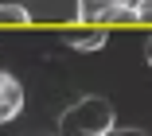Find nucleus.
<instances>
[{
  "instance_id": "obj_1",
  "label": "nucleus",
  "mask_w": 152,
  "mask_h": 136,
  "mask_svg": "<svg viewBox=\"0 0 152 136\" xmlns=\"http://www.w3.org/2000/svg\"><path fill=\"white\" fill-rule=\"evenodd\" d=\"M117 113L105 97H78L70 109L58 113V136H105L113 128Z\"/></svg>"
},
{
  "instance_id": "obj_2",
  "label": "nucleus",
  "mask_w": 152,
  "mask_h": 136,
  "mask_svg": "<svg viewBox=\"0 0 152 136\" xmlns=\"http://www.w3.org/2000/svg\"><path fill=\"white\" fill-rule=\"evenodd\" d=\"M20 109H23V86H20L8 70H0V124L16 121Z\"/></svg>"
},
{
  "instance_id": "obj_3",
  "label": "nucleus",
  "mask_w": 152,
  "mask_h": 136,
  "mask_svg": "<svg viewBox=\"0 0 152 136\" xmlns=\"http://www.w3.org/2000/svg\"><path fill=\"white\" fill-rule=\"evenodd\" d=\"M66 39H70L74 51H86V55H90V51H102V47H105V27H102V23H98V27H74Z\"/></svg>"
},
{
  "instance_id": "obj_4",
  "label": "nucleus",
  "mask_w": 152,
  "mask_h": 136,
  "mask_svg": "<svg viewBox=\"0 0 152 136\" xmlns=\"http://www.w3.org/2000/svg\"><path fill=\"white\" fill-rule=\"evenodd\" d=\"M117 4H133V0H78V20L82 23H102V16Z\"/></svg>"
},
{
  "instance_id": "obj_5",
  "label": "nucleus",
  "mask_w": 152,
  "mask_h": 136,
  "mask_svg": "<svg viewBox=\"0 0 152 136\" xmlns=\"http://www.w3.org/2000/svg\"><path fill=\"white\" fill-rule=\"evenodd\" d=\"M31 23V12L23 4H0V27H27Z\"/></svg>"
},
{
  "instance_id": "obj_6",
  "label": "nucleus",
  "mask_w": 152,
  "mask_h": 136,
  "mask_svg": "<svg viewBox=\"0 0 152 136\" xmlns=\"http://www.w3.org/2000/svg\"><path fill=\"white\" fill-rule=\"evenodd\" d=\"M113 23H137L133 4H117V8H109V12L102 16V27H113Z\"/></svg>"
},
{
  "instance_id": "obj_7",
  "label": "nucleus",
  "mask_w": 152,
  "mask_h": 136,
  "mask_svg": "<svg viewBox=\"0 0 152 136\" xmlns=\"http://www.w3.org/2000/svg\"><path fill=\"white\" fill-rule=\"evenodd\" d=\"M133 12H137V23H148L152 27V0H137Z\"/></svg>"
},
{
  "instance_id": "obj_8",
  "label": "nucleus",
  "mask_w": 152,
  "mask_h": 136,
  "mask_svg": "<svg viewBox=\"0 0 152 136\" xmlns=\"http://www.w3.org/2000/svg\"><path fill=\"white\" fill-rule=\"evenodd\" d=\"M105 136H148V132H144V128H117V124H113Z\"/></svg>"
},
{
  "instance_id": "obj_9",
  "label": "nucleus",
  "mask_w": 152,
  "mask_h": 136,
  "mask_svg": "<svg viewBox=\"0 0 152 136\" xmlns=\"http://www.w3.org/2000/svg\"><path fill=\"white\" fill-rule=\"evenodd\" d=\"M144 55H148V62H152V35H148V43H144Z\"/></svg>"
}]
</instances>
